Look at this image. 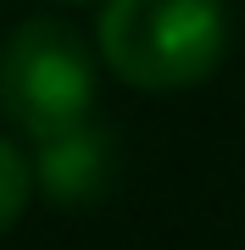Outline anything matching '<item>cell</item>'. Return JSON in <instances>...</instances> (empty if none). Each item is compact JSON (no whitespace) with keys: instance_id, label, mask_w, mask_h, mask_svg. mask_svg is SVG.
I'll use <instances>...</instances> for the list:
<instances>
[{"instance_id":"cell-1","label":"cell","mask_w":245,"mask_h":250,"mask_svg":"<svg viewBox=\"0 0 245 250\" xmlns=\"http://www.w3.org/2000/svg\"><path fill=\"white\" fill-rule=\"evenodd\" d=\"M95 50L128 89H195L228 50L223 0H100Z\"/></svg>"},{"instance_id":"cell-2","label":"cell","mask_w":245,"mask_h":250,"mask_svg":"<svg viewBox=\"0 0 245 250\" xmlns=\"http://www.w3.org/2000/svg\"><path fill=\"white\" fill-rule=\"evenodd\" d=\"M95 111V50L73 22L28 17L0 45V117L34 145L73 134Z\"/></svg>"},{"instance_id":"cell-4","label":"cell","mask_w":245,"mask_h":250,"mask_svg":"<svg viewBox=\"0 0 245 250\" xmlns=\"http://www.w3.org/2000/svg\"><path fill=\"white\" fill-rule=\"evenodd\" d=\"M28 195H34V161L22 156V145L11 134H0V233L22 223Z\"/></svg>"},{"instance_id":"cell-3","label":"cell","mask_w":245,"mask_h":250,"mask_svg":"<svg viewBox=\"0 0 245 250\" xmlns=\"http://www.w3.org/2000/svg\"><path fill=\"white\" fill-rule=\"evenodd\" d=\"M111 178V145L100 128H73V134H56L39 145L34 161V184L45 189L56 206H89Z\"/></svg>"},{"instance_id":"cell-5","label":"cell","mask_w":245,"mask_h":250,"mask_svg":"<svg viewBox=\"0 0 245 250\" xmlns=\"http://www.w3.org/2000/svg\"><path fill=\"white\" fill-rule=\"evenodd\" d=\"M62 6H89V0H62Z\"/></svg>"}]
</instances>
